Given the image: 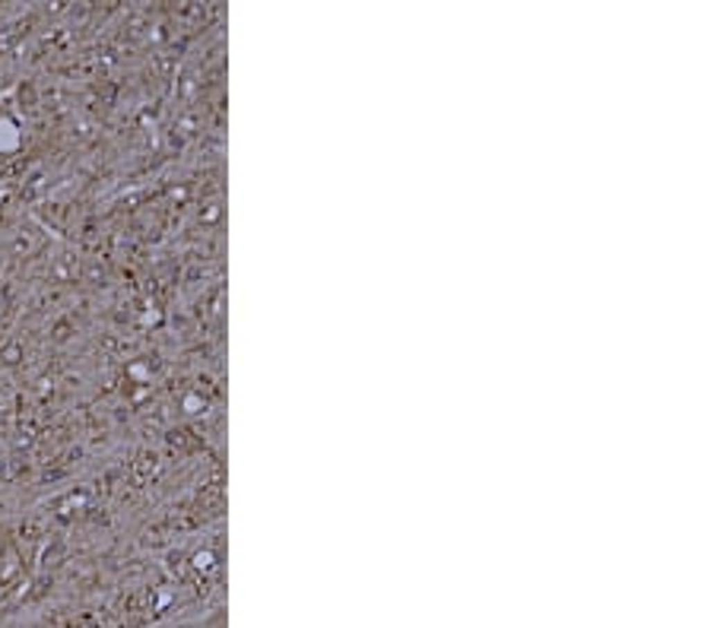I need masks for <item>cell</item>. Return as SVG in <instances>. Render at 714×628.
Returning <instances> with one entry per match:
<instances>
[{"instance_id": "6da1fadb", "label": "cell", "mask_w": 714, "mask_h": 628, "mask_svg": "<svg viewBox=\"0 0 714 628\" xmlns=\"http://www.w3.org/2000/svg\"><path fill=\"white\" fill-rule=\"evenodd\" d=\"M16 359H19V349H16V346H10V349H3V362H7V365H13Z\"/></svg>"}, {"instance_id": "7a4b0ae2", "label": "cell", "mask_w": 714, "mask_h": 628, "mask_svg": "<svg viewBox=\"0 0 714 628\" xmlns=\"http://www.w3.org/2000/svg\"><path fill=\"white\" fill-rule=\"evenodd\" d=\"M0 552H3V539H0Z\"/></svg>"}]
</instances>
